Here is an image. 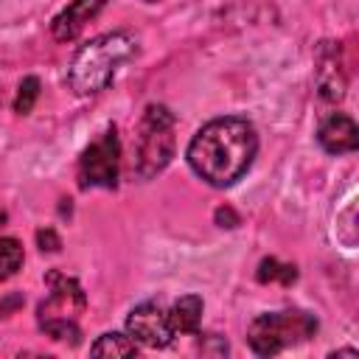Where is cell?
<instances>
[{
    "label": "cell",
    "mask_w": 359,
    "mask_h": 359,
    "mask_svg": "<svg viewBox=\"0 0 359 359\" xmlns=\"http://www.w3.org/2000/svg\"><path fill=\"white\" fill-rule=\"evenodd\" d=\"M258 151L255 126L247 118L224 115L208 121L188 143V165L213 188H230L252 165Z\"/></svg>",
    "instance_id": "cell-1"
},
{
    "label": "cell",
    "mask_w": 359,
    "mask_h": 359,
    "mask_svg": "<svg viewBox=\"0 0 359 359\" xmlns=\"http://www.w3.org/2000/svg\"><path fill=\"white\" fill-rule=\"evenodd\" d=\"M137 53V36L129 31H109L81 45L67 67V84L76 95H95L109 87L123 62Z\"/></svg>",
    "instance_id": "cell-2"
},
{
    "label": "cell",
    "mask_w": 359,
    "mask_h": 359,
    "mask_svg": "<svg viewBox=\"0 0 359 359\" xmlns=\"http://www.w3.org/2000/svg\"><path fill=\"white\" fill-rule=\"evenodd\" d=\"M174 157V115L163 104H151L143 112L135 146V174L149 180L160 174Z\"/></svg>",
    "instance_id": "cell-3"
},
{
    "label": "cell",
    "mask_w": 359,
    "mask_h": 359,
    "mask_svg": "<svg viewBox=\"0 0 359 359\" xmlns=\"http://www.w3.org/2000/svg\"><path fill=\"white\" fill-rule=\"evenodd\" d=\"M317 331V320L306 311H269L258 314L247 328V342L258 356H275L289 345L309 339Z\"/></svg>",
    "instance_id": "cell-4"
},
{
    "label": "cell",
    "mask_w": 359,
    "mask_h": 359,
    "mask_svg": "<svg viewBox=\"0 0 359 359\" xmlns=\"http://www.w3.org/2000/svg\"><path fill=\"white\" fill-rule=\"evenodd\" d=\"M121 168V140L115 129H107L95 143H90L79 160L81 188H115Z\"/></svg>",
    "instance_id": "cell-5"
},
{
    "label": "cell",
    "mask_w": 359,
    "mask_h": 359,
    "mask_svg": "<svg viewBox=\"0 0 359 359\" xmlns=\"http://www.w3.org/2000/svg\"><path fill=\"white\" fill-rule=\"evenodd\" d=\"M126 331L137 345L146 348H165L174 339L168 311H163L157 303H140L126 317Z\"/></svg>",
    "instance_id": "cell-6"
},
{
    "label": "cell",
    "mask_w": 359,
    "mask_h": 359,
    "mask_svg": "<svg viewBox=\"0 0 359 359\" xmlns=\"http://www.w3.org/2000/svg\"><path fill=\"white\" fill-rule=\"evenodd\" d=\"M48 283H50V294L39 306V323H45V320H76V314L87 306V297H84L79 280H73L67 275H59V272H48Z\"/></svg>",
    "instance_id": "cell-7"
},
{
    "label": "cell",
    "mask_w": 359,
    "mask_h": 359,
    "mask_svg": "<svg viewBox=\"0 0 359 359\" xmlns=\"http://www.w3.org/2000/svg\"><path fill=\"white\" fill-rule=\"evenodd\" d=\"M317 140L328 154H348V151H356L359 146V129L351 115L334 112L320 123Z\"/></svg>",
    "instance_id": "cell-8"
},
{
    "label": "cell",
    "mask_w": 359,
    "mask_h": 359,
    "mask_svg": "<svg viewBox=\"0 0 359 359\" xmlns=\"http://www.w3.org/2000/svg\"><path fill=\"white\" fill-rule=\"evenodd\" d=\"M104 3H107V0H73L67 8H62V11L53 17V22H50L53 39H59V42L76 39V36L84 31V25L104 8Z\"/></svg>",
    "instance_id": "cell-9"
},
{
    "label": "cell",
    "mask_w": 359,
    "mask_h": 359,
    "mask_svg": "<svg viewBox=\"0 0 359 359\" xmlns=\"http://www.w3.org/2000/svg\"><path fill=\"white\" fill-rule=\"evenodd\" d=\"M337 53L339 48H334L331 42H325L317 53V90L325 101H339L345 95V73Z\"/></svg>",
    "instance_id": "cell-10"
},
{
    "label": "cell",
    "mask_w": 359,
    "mask_h": 359,
    "mask_svg": "<svg viewBox=\"0 0 359 359\" xmlns=\"http://www.w3.org/2000/svg\"><path fill=\"white\" fill-rule=\"evenodd\" d=\"M199 320H202V297H196V294H185L168 309V323H171L174 337L177 334H196Z\"/></svg>",
    "instance_id": "cell-11"
},
{
    "label": "cell",
    "mask_w": 359,
    "mask_h": 359,
    "mask_svg": "<svg viewBox=\"0 0 359 359\" xmlns=\"http://www.w3.org/2000/svg\"><path fill=\"white\" fill-rule=\"evenodd\" d=\"M93 356H135L137 353V342L132 337L123 334H101L93 345H90Z\"/></svg>",
    "instance_id": "cell-12"
},
{
    "label": "cell",
    "mask_w": 359,
    "mask_h": 359,
    "mask_svg": "<svg viewBox=\"0 0 359 359\" xmlns=\"http://www.w3.org/2000/svg\"><path fill=\"white\" fill-rule=\"evenodd\" d=\"M258 280L261 283H272V280H280V283H294L297 280V269L294 264H280L278 258H264L258 264Z\"/></svg>",
    "instance_id": "cell-13"
},
{
    "label": "cell",
    "mask_w": 359,
    "mask_h": 359,
    "mask_svg": "<svg viewBox=\"0 0 359 359\" xmlns=\"http://www.w3.org/2000/svg\"><path fill=\"white\" fill-rule=\"evenodd\" d=\"M22 266V244L11 236L0 238V278L14 275Z\"/></svg>",
    "instance_id": "cell-14"
},
{
    "label": "cell",
    "mask_w": 359,
    "mask_h": 359,
    "mask_svg": "<svg viewBox=\"0 0 359 359\" xmlns=\"http://www.w3.org/2000/svg\"><path fill=\"white\" fill-rule=\"evenodd\" d=\"M36 98H39V79H36V76H25V79L20 81V87H17L14 112H17V115H28V112L34 109Z\"/></svg>",
    "instance_id": "cell-15"
},
{
    "label": "cell",
    "mask_w": 359,
    "mask_h": 359,
    "mask_svg": "<svg viewBox=\"0 0 359 359\" xmlns=\"http://www.w3.org/2000/svg\"><path fill=\"white\" fill-rule=\"evenodd\" d=\"M39 328L48 337H53L59 342H70V345H79V337H81L76 320H45V323H39Z\"/></svg>",
    "instance_id": "cell-16"
},
{
    "label": "cell",
    "mask_w": 359,
    "mask_h": 359,
    "mask_svg": "<svg viewBox=\"0 0 359 359\" xmlns=\"http://www.w3.org/2000/svg\"><path fill=\"white\" fill-rule=\"evenodd\" d=\"M36 244H39V250H42V252H59V247H62L59 236H56L50 227L36 230Z\"/></svg>",
    "instance_id": "cell-17"
},
{
    "label": "cell",
    "mask_w": 359,
    "mask_h": 359,
    "mask_svg": "<svg viewBox=\"0 0 359 359\" xmlns=\"http://www.w3.org/2000/svg\"><path fill=\"white\" fill-rule=\"evenodd\" d=\"M216 224L219 227H236L238 224V216L233 213V208H219L216 210Z\"/></svg>",
    "instance_id": "cell-18"
},
{
    "label": "cell",
    "mask_w": 359,
    "mask_h": 359,
    "mask_svg": "<svg viewBox=\"0 0 359 359\" xmlns=\"http://www.w3.org/2000/svg\"><path fill=\"white\" fill-rule=\"evenodd\" d=\"M20 303H22V297H20V294H11V297H6V303H0V314L6 317V311H8V309H17Z\"/></svg>",
    "instance_id": "cell-19"
},
{
    "label": "cell",
    "mask_w": 359,
    "mask_h": 359,
    "mask_svg": "<svg viewBox=\"0 0 359 359\" xmlns=\"http://www.w3.org/2000/svg\"><path fill=\"white\" fill-rule=\"evenodd\" d=\"M3 222H6V213H3V210H0V227H3Z\"/></svg>",
    "instance_id": "cell-20"
}]
</instances>
